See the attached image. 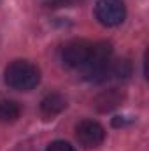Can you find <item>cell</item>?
I'll list each match as a JSON object with an SVG mask.
<instances>
[{
  "instance_id": "cell-3",
  "label": "cell",
  "mask_w": 149,
  "mask_h": 151,
  "mask_svg": "<svg viewBox=\"0 0 149 151\" xmlns=\"http://www.w3.org/2000/svg\"><path fill=\"white\" fill-rule=\"evenodd\" d=\"M91 53V44L82 39H75L65 44L62 49V60L67 67L70 69H82L90 58Z\"/></svg>"
},
{
  "instance_id": "cell-8",
  "label": "cell",
  "mask_w": 149,
  "mask_h": 151,
  "mask_svg": "<svg viewBox=\"0 0 149 151\" xmlns=\"http://www.w3.org/2000/svg\"><path fill=\"white\" fill-rule=\"evenodd\" d=\"M46 151H75V150H74L72 144H69V142H65V141H54V142H51V144L47 146Z\"/></svg>"
},
{
  "instance_id": "cell-1",
  "label": "cell",
  "mask_w": 149,
  "mask_h": 151,
  "mask_svg": "<svg viewBox=\"0 0 149 151\" xmlns=\"http://www.w3.org/2000/svg\"><path fill=\"white\" fill-rule=\"evenodd\" d=\"M40 81V70L34 63L16 60L5 69V84L18 91H30Z\"/></svg>"
},
{
  "instance_id": "cell-6",
  "label": "cell",
  "mask_w": 149,
  "mask_h": 151,
  "mask_svg": "<svg viewBox=\"0 0 149 151\" xmlns=\"http://www.w3.org/2000/svg\"><path fill=\"white\" fill-rule=\"evenodd\" d=\"M65 107H67V100L60 93H51L40 102V111L46 116H54V114L62 113Z\"/></svg>"
},
{
  "instance_id": "cell-2",
  "label": "cell",
  "mask_w": 149,
  "mask_h": 151,
  "mask_svg": "<svg viewBox=\"0 0 149 151\" xmlns=\"http://www.w3.org/2000/svg\"><path fill=\"white\" fill-rule=\"evenodd\" d=\"M95 16L104 27H116L123 23L126 9L121 0H98L95 5Z\"/></svg>"
},
{
  "instance_id": "cell-4",
  "label": "cell",
  "mask_w": 149,
  "mask_h": 151,
  "mask_svg": "<svg viewBox=\"0 0 149 151\" xmlns=\"http://www.w3.org/2000/svg\"><path fill=\"white\" fill-rule=\"evenodd\" d=\"M75 137H77L81 146L91 150V148H98L104 142L105 130L100 123H97L93 119H82L75 127Z\"/></svg>"
},
{
  "instance_id": "cell-7",
  "label": "cell",
  "mask_w": 149,
  "mask_h": 151,
  "mask_svg": "<svg viewBox=\"0 0 149 151\" xmlns=\"http://www.w3.org/2000/svg\"><path fill=\"white\" fill-rule=\"evenodd\" d=\"M21 116V107L14 100H0V121L12 123Z\"/></svg>"
},
{
  "instance_id": "cell-5",
  "label": "cell",
  "mask_w": 149,
  "mask_h": 151,
  "mask_svg": "<svg viewBox=\"0 0 149 151\" xmlns=\"http://www.w3.org/2000/svg\"><path fill=\"white\" fill-rule=\"evenodd\" d=\"M121 100H123V93L117 88H111V90H107V91H104L97 97L95 106H97L98 111L105 113V111H111L114 107H117L121 104Z\"/></svg>"
}]
</instances>
